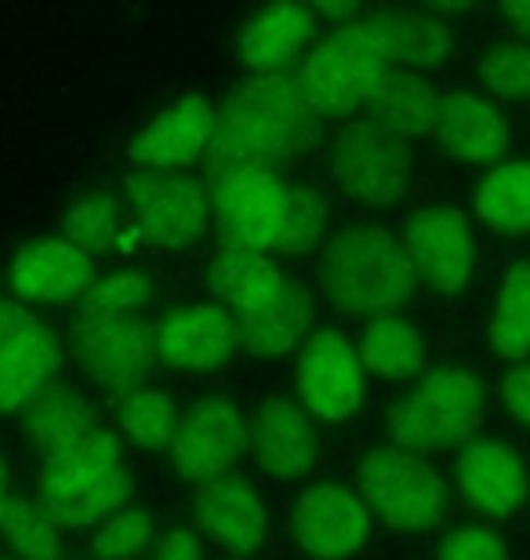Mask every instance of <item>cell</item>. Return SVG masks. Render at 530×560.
I'll return each mask as SVG.
<instances>
[{
	"label": "cell",
	"mask_w": 530,
	"mask_h": 560,
	"mask_svg": "<svg viewBox=\"0 0 530 560\" xmlns=\"http://www.w3.org/2000/svg\"><path fill=\"white\" fill-rule=\"evenodd\" d=\"M455 469L461 491L491 517H509L527 495V469L520 455L509 444L491 441V436H480V441L461 447Z\"/></svg>",
	"instance_id": "cell-24"
},
{
	"label": "cell",
	"mask_w": 530,
	"mask_h": 560,
	"mask_svg": "<svg viewBox=\"0 0 530 560\" xmlns=\"http://www.w3.org/2000/svg\"><path fill=\"white\" fill-rule=\"evenodd\" d=\"M295 386L298 405L313 419H349L364 400V364H360L356 346L334 328L313 331L306 346L298 350Z\"/></svg>",
	"instance_id": "cell-11"
},
{
	"label": "cell",
	"mask_w": 530,
	"mask_h": 560,
	"mask_svg": "<svg viewBox=\"0 0 530 560\" xmlns=\"http://www.w3.org/2000/svg\"><path fill=\"white\" fill-rule=\"evenodd\" d=\"M4 560H15V557H4Z\"/></svg>",
	"instance_id": "cell-45"
},
{
	"label": "cell",
	"mask_w": 530,
	"mask_h": 560,
	"mask_svg": "<svg viewBox=\"0 0 530 560\" xmlns=\"http://www.w3.org/2000/svg\"><path fill=\"white\" fill-rule=\"evenodd\" d=\"M502 15L523 33V40H530V0H523V4H505Z\"/></svg>",
	"instance_id": "cell-43"
},
{
	"label": "cell",
	"mask_w": 530,
	"mask_h": 560,
	"mask_svg": "<svg viewBox=\"0 0 530 560\" xmlns=\"http://www.w3.org/2000/svg\"><path fill=\"white\" fill-rule=\"evenodd\" d=\"M92 255L73 248L66 237H44L26 244L8 270V284L19 299L40 306H73L95 284Z\"/></svg>",
	"instance_id": "cell-17"
},
{
	"label": "cell",
	"mask_w": 530,
	"mask_h": 560,
	"mask_svg": "<svg viewBox=\"0 0 530 560\" xmlns=\"http://www.w3.org/2000/svg\"><path fill=\"white\" fill-rule=\"evenodd\" d=\"M131 474L123 447L113 433L98 430L70 452L44 458L37 477V506L59 528H95L109 513L128 506Z\"/></svg>",
	"instance_id": "cell-3"
},
{
	"label": "cell",
	"mask_w": 530,
	"mask_h": 560,
	"mask_svg": "<svg viewBox=\"0 0 530 560\" xmlns=\"http://www.w3.org/2000/svg\"><path fill=\"white\" fill-rule=\"evenodd\" d=\"M327 219H331V211H327L323 194H317L313 186H287L273 252H280V255H306V252H313L323 241Z\"/></svg>",
	"instance_id": "cell-34"
},
{
	"label": "cell",
	"mask_w": 530,
	"mask_h": 560,
	"mask_svg": "<svg viewBox=\"0 0 530 560\" xmlns=\"http://www.w3.org/2000/svg\"><path fill=\"white\" fill-rule=\"evenodd\" d=\"M8 506H11V477H8L4 458H0V521H4Z\"/></svg>",
	"instance_id": "cell-44"
},
{
	"label": "cell",
	"mask_w": 530,
	"mask_h": 560,
	"mask_svg": "<svg viewBox=\"0 0 530 560\" xmlns=\"http://www.w3.org/2000/svg\"><path fill=\"white\" fill-rule=\"evenodd\" d=\"M26 317H30L26 306H19V302H11V299H0V342H4Z\"/></svg>",
	"instance_id": "cell-42"
},
{
	"label": "cell",
	"mask_w": 530,
	"mask_h": 560,
	"mask_svg": "<svg viewBox=\"0 0 530 560\" xmlns=\"http://www.w3.org/2000/svg\"><path fill=\"white\" fill-rule=\"evenodd\" d=\"M247 452H251V422L233 400H197L178 419L172 458L186 480H197V485L219 480Z\"/></svg>",
	"instance_id": "cell-12"
},
{
	"label": "cell",
	"mask_w": 530,
	"mask_h": 560,
	"mask_svg": "<svg viewBox=\"0 0 530 560\" xmlns=\"http://www.w3.org/2000/svg\"><path fill=\"white\" fill-rule=\"evenodd\" d=\"M150 542H153V517L134 506L109 513L92 532V550L103 560H134L150 550Z\"/></svg>",
	"instance_id": "cell-37"
},
{
	"label": "cell",
	"mask_w": 530,
	"mask_h": 560,
	"mask_svg": "<svg viewBox=\"0 0 530 560\" xmlns=\"http://www.w3.org/2000/svg\"><path fill=\"white\" fill-rule=\"evenodd\" d=\"M236 346H240L236 317L222 302H197L156 324L161 364L178 368V372H214L229 364Z\"/></svg>",
	"instance_id": "cell-15"
},
{
	"label": "cell",
	"mask_w": 530,
	"mask_h": 560,
	"mask_svg": "<svg viewBox=\"0 0 530 560\" xmlns=\"http://www.w3.org/2000/svg\"><path fill=\"white\" fill-rule=\"evenodd\" d=\"M193 517L200 535H208L214 546L229 553H255L266 542V506L240 474L208 480L197 491Z\"/></svg>",
	"instance_id": "cell-20"
},
{
	"label": "cell",
	"mask_w": 530,
	"mask_h": 560,
	"mask_svg": "<svg viewBox=\"0 0 530 560\" xmlns=\"http://www.w3.org/2000/svg\"><path fill=\"white\" fill-rule=\"evenodd\" d=\"M436 560H509V546L498 532L469 524V528H455L439 539Z\"/></svg>",
	"instance_id": "cell-39"
},
{
	"label": "cell",
	"mask_w": 530,
	"mask_h": 560,
	"mask_svg": "<svg viewBox=\"0 0 530 560\" xmlns=\"http://www.w3.org/2000/svg\"><path fill=\"white\" fill-rule=\"evenodd\" d=\"M360 499L378 521L397 535H419L444 517L447 488L444 477L403 447H375L360 463Z\"/></svg>",
	"instance_id": "cell-6"
},
{
	"label": "cell",
	"mask_w": 530,
	"mask_h": 560,
	"mask_svg": "<svg viewBox=\"0 0 530 560\" xmlns=\"http://www.w3.org/2000/svg\"><path fill=\"white\" fill-rule=\"evenodd\" d=\"M214 131L219 114L208 98H182L131 139L128 156L139 164V172H182L211 150Z\"/></svg>",
	"instance_id": "cell-16"
},
{
	"label": "cell",
	"mask_w": 530,
	"mask_h": 560,
	"mask_svg": "<svg viewBox=\"0 0 530 560\" xmlns=\"http://www.w3.org/2000/svg\"><path fill=\"white\" fill-rule=\"evenodd\" d=\"M62 237L84 255L98 252V255H120V259L142 252L145 244V233L139 226V219H134V211H128L109 194L76 200L62 222Z\"/></svg>",
	"instance_id": "cell-29"
},
{
	"label": "cell",
	"mask_w": 530,
	"mask_h": 560,
	"mask_svg": "<svg viewBox=\"0 0 530 560\" xmlns=\"http://www.w3.org/2000/svg\"><path fill=\"white\" fill-rule=\"evenodd\" d=\"M295 542L317 560L356 557L370 539L367 502L342 485H313L291 510Z\"/></svg>",
	"instance_id": "cell-14"
},
{
	"label": "cell",
	"mask_w": 530,
	"mask_h": 560,
	"mask_svg": "<svg viewBox=\"0 0 530 560\" xmlns=\"http://www.w3.org/2000/svg\"><path fill=\"white\" fill-rule=\"evenodd\" d=\"M287 284L284 270L262 252L222 244L208 262V291L233 317H244Z\"/></svg>",
	"instance_id": "cell-27"
},
{
	"label": "cell",
	"mask_w": 530,
	"mask_h": 560,
	"mask_svg": "<svg viewBox=\"0 0 530 560\" xmlns=\"http://www.w3.org/2000/svg\"><path fill=\"white\" fill-rule=\"evenodd\" d=\"M145 295H150V277L123 270L106 280H95V284L73 302V310H76V320H117V317H131L145 302Z\"/></svg>",
	"instance_id": "cell-36"
},
{
	"label": "cell",
	"mask_w": 530,
	"mask_h": 560,
	"mask_svg": "<svg viewBox=\"0 0 530 560\" xmlns=\"http://www.w3.org/2000/svg\"><path fill=\"white\" fill-rule=\"evenodd\" d=\"M123 194L139 219L145 241L164 252L193 244L208 230L211 194L193 175L182 172H131L123 178Z\"/></svg>",
	"instance_id": "cell-9"
},
{
	"label": "cell",
	"mask_w": 530,
	"mask_h": 560,
	"mask_svg": "<svg viewBox=\"0 0 530 560\" xmlns=\"http://www.w3.org/2000/svg\"><path fill=\"white\" fill-rule=\"evenodd\" d=\"M491 346L505 361H523L530 353V259H520L502 280L491 317Z\"/></svg>",
	"instance_id": "cell-32"
},
{
	"label": "cell",
	"mask_w": 530,
	"mask_h": 560,
	"mask_svg": "<svg viewBox=\"0 0 530 560\" xmlns=\"http://www.w3.org/2000/svg\"><path fill=\"white\" fill-rule=\"evenodd\" d=\"M331 172L356 205L392 208L408 194L411 150L408 142L370 128L367 120H353L334 139Z\"/></svg>",
	"instance_id": "cell-10"
},
{
	"label": "cell",
	"mask_w": 530,
	"mask_h": 560,
	"mask_svg": "<svg viewBox=\"0 0 530 560\" xmlns=\"http://www.w3.org/2000/svg\"><path fill=\"white\" fill-rule=\"evenodd\" d=\"M476 215L498 237L530 233V161L502 164L476 189Z\"/></svg>",
	"instance_id": "cell-31"
},
{
	"label": "cell",
	"mask_w": 530,
	"mask_h": 560,
	"mask_svg": "<svg viewBox=\"0 0 530 560\" xmlns=\"http://www.w3.org/2000/svg\"><path fill=\"white\" fill-rule=\"evenodd\" d=\"M360 364L364 372L389 378V383H403L414 378L425 368V342L414 324L400 317H375L360 335Z\"/></svg>",
	"instance_id": "cell-30"
},
{
	"label": "cell",
	"mask_w": 530,
	"mask_h": 560,
	"mask_svg": "<svg viewBox=\"0 0 530 560\" xmlns=\"http://www.w3.org/2000/svg\"><path fill=\"white\" fill-rule=\"evenodd\" d=\"M150 560H204V546H200V535L189 528H172L161 535L153 546Z\"/></svg>",
	"instance_id": "cell-40"
},
{
	"label": "cell",
	"mask_w": 530,
	"mask_h": 560,
	"mask_svg": "<svg viewBox=\"0 0 530 560\" xmlns=\"http://www.w3.org/2000/svg\"><path fill=\"white\" fill-rule=\"evenodd\" d=\"M483 422V389L466 368H436L389 411L392 444L411 455H439L472 444Z\"/></svg>",
	"instance_id": "cell-4"
},
{
	"label": "cell",
	"mask_w": 530,
	"mask_h": 560,
	"mask_svg": "<svg viewBox=\"0 0 530 560\" xmlns=\"http://www.w3.org/2000/svg\"><path fill=\"white\" fill-rule=\"evenodd\" d=\"M178 405L164 389L142 386L131 389V394L120 397L117 408V425L120 433L128 436L134 447L142 452H161V447H172L175 430H178Z\"/></svg>",
	"instance_id": "cell-33"
},
{
	"label": "cell",
	"mask_w": 530,
	"mask_h": 560,
	"mask_svg": "<svg viewBox=\"0 0 530 560\" xmlns=\"http://www.w3.org/2000/svg\"><path fill=\"white\" fill-rule=\"evenodd\" d=\"M403 252L419 273V284L436 295H458L469 284L472 262H476V244L466 215L447 205L414 211L403 226Z\"/></svg>",
	"instance_id": "cell-13"
},
{
	"label": "cell",
	"mask_w": 530,
	"mask_h": 560,
	"mask_svg": "<svg viewBox=\"0 0 530 560\" xmlns=\"http://www.w3.org/2000/svg\"><path fill=\"white\" fill-rule=\"evenodd\" d=\"M320 22L309 4H273L247 19L240 33V55L251 77L287 73L291 62L309 48Z\"/></svg>",
	"instance_id": "cell-23"
},
{
	"label": "cell",
	"mask_w": 530,
	"mask_h": 560,
	"mask_svg": "<svg viewBox=\"0 0 530 560\" xmlns=\"http://www.w3.org/2000/svg\"><path fill=\"white\" fill-rule=\"evenodd\" d=\"M436 142L450 161L494 164L509 150V125L491 103L472 92H450L439 103Z\"/></svg>",
	"instance_id": "cell-22"
},
{
	"label": "cell",
	"mask_w": 530,
	"mask_h": 560,
	"mask_svg": "<svg viewBox=\"0 0 530 560\" xmlns=\"http://www.w3.org/2000/svg\"><path fill=\"white\" fill-rule=\"evenodd\" d=\"M320 291L349 317H389L419 291V273L386 226H349L320 252Z\"/></svg>",
	"instance_id": "cell-2"
},
{
	"label": "cell",
	"mask_w": 530,
	"mask_h": 560,
	"mask_svg": "<svg viewBox=\"0 0 530 560\" xmlns=\"http://www.w3.org/2000/svg\"><path fill=\"white\" fill-rule=\"evenodd\" d=\"M323 139V117L309 106L298 73L247 77L236 88L211 142V167L273 164L306 156Z\"/></svg>",
	"instance_id": "cell-1"
},
{
	"label": "cell",
	"mask_w": 530,
	"mask_h": 560,
	"mask_svg": "<svg viewBox=\"0 0 530 560\" xmlns=\"http://www.w3.org/2000/svg\"><path fill=\"white\" fill-rule=\"evenodd\" d=\"M211 219L222 233V244L251 252H273L280 211H284L287 183L273 164H229L214 167Z\"/></svg>",
	"instance_id": "cell-7"
},
{
	"label": "cell",
	"mask_w": 530,
	"mask_h": 560,
	"mask_svg": "<svg viewBox=\"0 0 530 560\" xmlns=\"http://www.w3.org/2000/svg\"><path fill=\"white\" fill-rule=\"evenodd\" d=\"M73 361L87 378L106 389H142V383L161 368L156 328L139 313L117 320H76L70 331Z\"/></svg>",
	"instance_id": "cell-8"
},
{
	"label": "cell",
	"mask_w": 530,
	"mask_h": 560,
	"mask_svg": "<svg viewBox=\"0 0 530 560\" xmlns=\"http://www.w3.org/2000/svg\"><path fill=\"white\" fill-rule=\"evenodd\" d=\"M439 103H444V95L436 92L428 77L419 70H403V66H389V73L381 77L364 103V120L370 128L408 142L436 131Z\"/></svg>",
	"instance_id": "cell-21"
},
{
	"label": "cell",
	"mask_w": 530,
	"mask_h": 560,
	"mask_svg": "<svg viewBox=\"0 0 530 560\" xmlns=\"http://www.w3.org/2000/svg\"><path fill=\"white\" fill-rule=\"evenodd\" d=\"M389 55L370 33L360 15L349 26H338L323 40L313 44L306 66L298 70V84L306 92L309 106L327 117H349L353 109H364L370 92L389 73Z\"/></svg>",
	"instance_id": "cell-5"
},
{
	"label": "cell",
	"mask_w": 530,
	"mask_h": 560,
	"mask_svg": "<svg viewBox=\"0 0 530 560\" xmlns=\"http://www.w3.org/2000/svg\"><path fill=\"white\" fill-rule=\"evenodd\" d=\"M502 400L516 419L530 425V364L513 368L502 383Z\"/></svg>",
	"instance_id": "cell-41"
},
{
	"label": "cell",
	"mask_w": 530,
	"mask_h": 560,
	"mask_svg": "<svg viewBox=\"0 0 530 560\" xmlns=\"http://www.w3.org/2000/svg\"><path fill=\"white\" fill-rule=\"evenodd\" d=\"M480 81L498 98H530V40H502L483 51Z\"/></svg>",
	"instance_id": "cell-38"
},
{
	"label": "cell",
	"mask_w": 530,
	"mask_h": 560,
	"mask_svg": "<svg viewBox=\"0 0 530 560\" xmlns=\"http://www.w3.org/2000/svg\"><path fill=\"white\" fill-rule=\"evenodd\" d=\"M364 22L378 44L386 48L389 62L403 66V70H433L444 66L455 55V37L444 19H436L433 11H414V8H375L364 11Z\"/></svg>",
	"instance_id": "cell-25"
},
{
	"label": "cell",
	"mask_w": 530,
	"mask_h": 560,
	"mask_svg": "<svg viewBox=\"0 0 530 560\" xmlns=\"http://www.w3.org/2000/svg\"><path fill=\"white\" fill-rule=\"evenodd\" d=\"M4 542L15 560H59L62 557V528L37 506V499H11V506L0 521Z\"/></svg>",
	"instance_id": "cell-35"
},
{
	"label": "cell",
	"mask_w": 530,
	"mask_h": 560,
	"mask_svg": "<svg viewBox=\"0 0 530 560\" xmlns=\"http://www.w3.org/2000/svg\"><path fill=\"white\" fill-rule=\"evenodd\" d=\"M66 350L48 324L30 317L0 342V411H26L44 389L55 386Z\"/></svg>",
	"instance_id": "cell-19"
},
{
	"label": "cell",
	"mask_w": 530,
	"mask_h": 560,
	"mask_svg": "<svg viewBox=\"0 0 530 560\" xmlns=\"http://www.w3.org/2000/svg\"><path fill=\"white\" fill-rule=\"evenodd\" d=\"M313 299L306 288L287 280L273 299L262 306L236 317V331H240V346L255 357H284L291 350H302L313 328Z\"/></svg>",
	"instance_id": "cell-26"
},
{
	"label": "cell",
	"mask_w": 530,
	"mask_h": 560,
	"mask_svg": "<svg viewBox=\"0 0 530 560\" xmlns=\"http://www.w3.org/2000/svg\"><path fill=\"white\" fill-rule=\"evenodd\" d=\"M251 452L280 485H295L309 477L320 458V436L313 416L295 400H269L251 419Z\"/></svg>",
	"instance_id": "cell-18"
},
{
	"label": "cell",
	"mask_w": 530,
	"mask_h": 560,
	"mask_svg": "<svg viewBox=\"0 0 530 560\" xmlns=\"http://www.w3.org/2000/svg\"><path fill=\"white\" fill-rule=\"evenodd\" d=\"M92 433H98V416L84 400V394H76L73 386L55 383L22 411V436L44 458L70 452V447L87 441Z\"/></svg>",
	"instance_id": "cell-28"
}]
</instances>
